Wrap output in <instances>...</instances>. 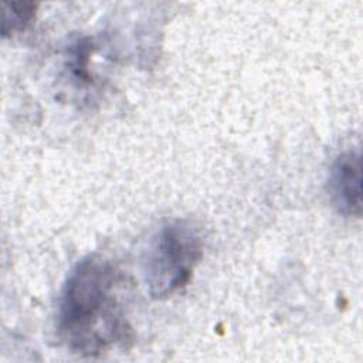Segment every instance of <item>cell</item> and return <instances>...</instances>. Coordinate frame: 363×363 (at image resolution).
<instances>
[{
	"label": "cell",
	"mask_w": 363,
	"mask_h": 363,
	"mask_svg": "<svg viewBox=\"0 0 363 363\" xmlns=\"http://www.w3.org/2000/svg\"><path fill=\"white\" fill-rule=\"evenodd\" d=\"M125 279L102 255H88L68 272L62 285L57 330L65 346L81 356H101L133 340L121 301Z\"/></svg>",
	"instance_id": "obj_1"
},
{
	"label": "cell",
	"mask_w": 363,
	"mask_h": 363,
	"mask_svg": "<svg viewBox=\"0 0 363 363\" xmlns=\"http://www.w3.org/2000/svg\"><path fill=\"white\" fill-rule=\"evenodd\" d=\"M203 257V237L189 220L166 221L153 234L145 258L143 281L149 295L163 299L186 286Z\"/></svg>",
	"instance_id": "obj_2"
},
{
	"label": "cell",
	"mask_w": 363,
	"mask_h": 363,
	"mask_svg": "<svg viewBox=\"0 0 363 363\" xmlns=\"http://www.w3.org/2000/svg\"><path fill=\"white\" fill-rule=\"evenodd\" d=\"M328 193L337 213L346 217H360L362 166L359 152L347 150L333 160L328 177Z\"/></svg>",
	"instance_id": "obj_3"
},
{
	"label": "cell",
	"mask_w": 363,
	"mask_h": 363,
	"mask_svg": "<svg viewBox=\"0 0 363 363\" xmlns=\"http://www.w3.org/2000/svg\"><path fill=\"white\" fill-rule=\"evenodd\" d=\"M35 3H4L3 4V35H10L16 31H21L34 17Z\"/></svg>",
	"instance_id": "obj_4"
}]
</instances>
